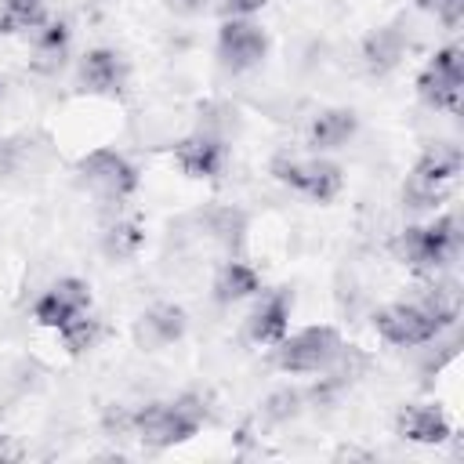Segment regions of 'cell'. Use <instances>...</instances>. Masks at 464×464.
<instances>
[{"label": "cell", "instance_id": "obj_19", "mask_svg": "<svg viewBox=\"0 0 464 464\" xmlns=\"http://www.w3.org/2000/svg\"><path fill=\"white\" fill-rule=\"evenodd\" d=\"M54 334L62 337L65 352L80 355V352H87V348H94V344H98V337H102V323H98V319L91 315V308H87V312H76L69 323H62Z\"/></svg>", "mask_w": 464, "mask_h": 464}, {"label": "cell", "instance_id": "obj_25", "mask_svg": "<svg viewBox=\"0 0 464 464\" xmlns=\"http://www.w3.org/2000/svg\"><path fill=\"white\" fill-rule=\"evenodd\" d=\"M51 290H54L58 297H65L76 312H87V308H91V283L80 279V276H62L58 283H51Z\"/></svg>", "mask_w": 464, "mask_h": 464}, {"label": "cell", "instance_id": "obj_24", "mask_svg": "<svg viewBox=\"0 0 464 464\" xmlns=\"http://www.w3.org/2000/svg\"><path fill=\"white\" fill-rule=\"evenodd\" d=\"M268 174L279 181V185H286L290 192H301L304 188V160H297V156H272V163H268Z\"/></svg>", "mask_w": 464, "mask_h": 464}, {"label": "cell", "instance_id": "obj_11", "mask_svg": "<svg viewBox=\"0 0 464 464\" xmlns=\"http://www.w3.org/2000/svg\"><path fill=\"white\" fill-rule=\"evenodd\" d=\"M395 435H402L406 442H420V446H439L453 435L450 417L431 406V402H410L395 413Z\"/></svg>", "mask_w": 464, "mask_h": 464}, {"label": "cell", "instance_id": "obj_31", "mask_svg": "<svg viewBox=\"0 0 464 464\" xmlns=\"http://www.w3.org/2000/svg\"><path fill=\"white\" fill-rule=\"evenodd\" d=\"M4 87H7V83H4V80H0V98H4Z\"/></svg>", "mask_w": 464, "mask_h": 464}, {"label": "cell", "instance_id": "obj_13", "mask_svg": "<svg viewBox=\"0 0 464 464\" xmlns=\"http://www.w3.org/2000/svg\"><path fill=\"white\" fill-rule=\"evenodd\" d=\"M214 301L218 304H236V301H246L254 294H261V272L243 261V257H228L221 261V268L214 272Z\"/></svg>", "mask_w": 464, "mask_h": 464}, {"label": "cell", "instance_id": "obj_10", "mask_svg": "<svg viewBox=\"0 0 464 464\" xmlns=\"http://www.w3.org/2000/svg\"><path fill=\"white\" fill-rule=\"evenodd\" d=\"M174 160H178L181 174H188L196 181H207V178H218L221 174V167H225V145L210 130H196V134H188V138H181L174 145Z\"/></svg>", "mask_w": 464, "mask_h": 464}, {"label": "cell", "instance_id": "obj_4", "mask_svg": "<svg viewBox=\"0 0 464 464\" xmlns=\"http://www.w3.org/2000/svg\"><path fill=\"white\" fill-rule=\"evenodd\" d=\"M76 185L105 203H123L138 192V167L116 149H94L76 163Z\"/></svg>", "mask_w": 464, "mask_h": 464}, {"label": "cell", "instance_id": "obj_27", "mask_svg": "<svg viewBox=\"0 0 464 464\" xmlns=\"http://www.w3.org/2000/svg\"><path fill=\"white\" fill-rule=\"evenodd\" d=\"M417 7L431 11L446 29H457L464 18V0H417Z\"/></svg>", "mask_w": 464, "mask_h": 464}, {"label": "cell", "instance_id": "obj_3", "mask_svg": "<svg viewBox=\"0 0 464 464\" xmlns=\"http://www.w3.org/2000/svg\"><path fill=\"white\" fill-rule=\"evenodd\" d=\"M341 348L344 341L334 326H304L272 344V366L283 373H323Z\"/></svg>", "mask_w": 464, "mask_h": 464}, {"label": "cell", "instance_id": "obj_1", "mask_svg": "<svg viewBox=\"0 0 464 464\" xmlns=\"http://www.w3.org/2000/svg\"><path fill=\"white\" fill-rule=\"evenodd\" d=\"M460 250V221L457 214H439L428 225H406L392 239V254L399 265H406L417 276L442 272Z\"/></svg>", "mask_w": 464, "mask_h": 464}, {"label": "cell", "instance_id": "obj_30", "mask_svg": "<svg viewBox=\"0 0 464 464\" xmlns=\"http://www.w3.org/2000/svg\"><path fill=\"white\" fill-rule=\"evenodd\" d=\"M174 14H199L207 7V0H163Z\"/></svg>", "mask_w": 464, "mask_h": 464}, {"label": "cell", "instance_id": "obj_15", "mask_svg": "<svg viewBox=\"0 0 464 464\" xmlns=\"http://www.w3.org/2000/svg\"><path fill=\"white\" fill-rule=\"evenodd\" d=\"M406 54V40L399 29H373L366 40H362V65L377 76L392 72Z\"/></svg>", "mask_w": 464, "mask_h": 464}, {"label": "cell", "instance_id": "obj_28", "mask_svg": "<svg viewBox=\"0 0 464 464\" xmlns=\"http://www.w3.org/2000/svg\"><path fill=\"white\" fill-rule=\"evenodd\" d=\"M102 428H105V435H134V410H127V406H109L105 410V417H102Z\"/></svg>", "mask_w": 464, "mask_h": 464}, {"label": "cell", "instance_id": "obj_23", "mask_svg": "<svg viewBox=\"0 0 464 464\" xmlns=\"http://www.w3.org/2000/svg\"><path fill=\"white\" fill-rule=\"evenodd\" d=\"M301 406H304V395H301L297 388H279V392H272V395L261 402V417H265L268 424H283V420L297 417Z\"/></svg>", "mask_w": 464, "mask_h": 464}, {"label": "cell", "instance_id": "obj_14", "mask_svg": "<svg viewBox=\"0 0 464 464\" xmlns=\"http://www.w3.org/2000/svg\"><path fill=\"white\" fill-rule=\"evenodd\" d=\"M460 174V149L457 145H431L420 152V160L413 163V181L431 185V188H450Z\"/></svg>", "mask_w": 464, "mask_h": 464}, {"label": "cell", "instance_id": "obj_22", "mask_svg": "<svg viewBox=\"0 0 464 464\" xmlns=\"http://www.w3.org/2000/svg\"><path fill=\"white\" fill-rule=\"evenodd\" d=\"M76 315V308L65 301V297H58L51 286L36 297V304H33V319L40 323V326H47V330H58L62 323H69Z\"/></svg>", "mask_w": 464, "mask_h": 464}, {"label": "cell", "instance_id": "obj_17", "mask_svg": "<svg viewBox=\"0 0 464 464\" xmlns=\"http://www.w3.org/2000/svg\"><path fill=\"white\" fill-rule=\"evenodd\" d=\"M141 243H145V228H141L138 218H116V221H109L102 228V250H105L109 261H130V257H138Z\"/></svg>", "mask_w": 464, "mask_h": 464}, {"label": "cell", "instance_id": "obj_9", "mask_svg": "<svg viewBox=\"0 0 464 464\" xmlns=\"http://www.w3.org/2000/svg\"><path fill=\"white\" fill-rule=\"evenodd\" d=\"M185 326H188V315H185L181 304H174V301H156V304H149V308L138 315V323H134V341H138L141 348H149V352H160V348H170L174 341H181V337H185Z\"/></svg>", "mask_w": 464, "mask_h": 464}, {"label": "cell", "instance_id": "obj_16", "mask_svg": "<svg viewBox=\"0 0 464 464\" xmlns=\"http://www.w3.org/2000/svg\"><path fill=\"white\" fill-rule=\"evenodd\" d=\"M341 188H344V170L334 160H326V156L304 160V188H301V196H308L315 203H330V199L341 196Z\"/></svg>", "mask_w": 464, "mask_h": 464}, {"label": "cell", "instance_id": "obj_7", "mask_svg": "<svg viewBox=\"0 0 464 464\" xmlns=\"http://www.w3.org/2000/svg\"><path fill=\"white\" fill-rule=\"evenodd\" d=\"M290 312H294V290L290 286H276V290L261 294V301L254 304V312L246 315V326H243L246 341L261 344V348H272L276 341L286 337Z\"/></svg>", "mask_w": 464, "mask_h": 464}, {"label": "cell", "instance_id": "obj_20", "mask_svg": "<svg viewBox=\"0 0 464 464\" xmlns=\"http://www.w3.org/2000/svg\"><path fill=\"white\" fill-rule=\"evenodd\" d=\"M207 228H210V236H214L218 243H225L228 250H239L243 228H246V214H243V210H228V207L210 210V214H207Z\"/></svg>", "mask_w": 464, "mask_h": 464}, {"label": "cell", "instance_id": "obj_8", "mask_svg": "<svg viewBox=\"0 0 464 464\" xmlns=\"http://www.w3.org/2000/svg\"><path fill=\"white\" fill-rule=\"evenodd\" d=\"M127 58L112 47H91L80 65H76V83L80 91H91V94H120L123 83H127Z\"/></svg>", "mask_w": 464, "mask_h": 464}, {"label": "cell", "instance_id": "obj_21", "mask_svg": "<svg viewBox=\"0 0 464 464\" xmlns=\"http://www.w3.org/2000/svg\"><path fill=\"white\" fill-rule=\"evenodd\" d=\"M0 11L11 18L14 33H33L36 25L47 22V4L44 0H0Z\"/></svg>", "mask_w": 464, "mask_h": 464}, {"label": "cell", "instance_id": "obj_5", "mask_svg": "<svg viewBox=\"0 0 464 464\" xmlns=\"http://www.w3.org/2000/svg\"><path fill=\"white\" fill-rule=\"evenodd\" d=\"M373 330L395 348H413V344L435 341L446 326L439 323V315L420 297H413V301H395V304L377 308L373 312Z\"/></svg>", "mask_w": 464, "mask_h": 464}, {"label": "cell", "instance_id": "obj_12", "mask_svg": "<svg viewBox=\"0 0 464 464\" xmlns=\"http://www.w3.org/2000/svg\"><path fill=\"white\" fill-rule=\"evenodd\" d=\"M359 130V116L352 109H341V105H330V109H319L304 130L308 145L315 152H334V149H344Z\"/></svg>", "mask_w": 464, "mask_h": 464}, {"label": "cell", "instance_id": "obj_6", "mask_svg": "<svg viewBox=\"0 0 464 464\" xmlns=\"http://www.w3.org/2000/svg\"><path fill=\"white\" fill-rule=\"evenodd\" d=\"M268 54V33L254 18H221L218 25V62L228 72H250Z\"/></svg>", "mask_w": 464, "mask_h": 464}, {"label": "cell", "instance_id": "obj_26", "mask_svg": "<svg viewBox=\"0 0 464 464\" xmlns=\"http://www.w3.org/2000/svg\"><path fill=\"white\" fill-rule=\"evenodd\" d=\"M428 65H431L435 72L450 76V80H464V51H460L457 44H450V47L435 51V58H431Z\"/></svg>", "mask_w": 464, "mask_h": 464}, {"label": "cell", "instance_id": "obj_18", "mask_svg": "<svg viewBox=\"0 0 464 464\" xmlns=\"http://www.w3.org/2000/svg\"><path fill=\"white\" fill-rule=\"evenodd\" d=\"M460 91H464V80H450V76L435 72L431 65H424L420 76H417V94H420V102H428L431 109L460 112Z\"/></svg>", "mask_w": 464, "mask_h": 464}, {"label": "cell", "instance_id": "obj_29", "mask_svg": "<svg viewBox=\"0 0 464 464\" xmlns=\"http://www.w3.org/2000/svg\"><path fill=\"white\" fill-rule=\"evenodd\" d=\"M268 0H218L221 18H254Z\"/></svg>", "mask_w": 464, "mask_h": 464}, {"label": "cell", "instance_id": "obj_2", "mask_svg": "<svg viewBox=\"0 0 464 464\" xmlns=\"http://www.w3.org/2000/svg\"><path fill=\"white\" fill-rule=\"evenodd\" d=\"M207 420V406L196 392H185L178 399H156L134 410V435L152 450H170L188 442Z\"/></svg>", "mask_w": 464, "mask_h": 464}]
</instances>
